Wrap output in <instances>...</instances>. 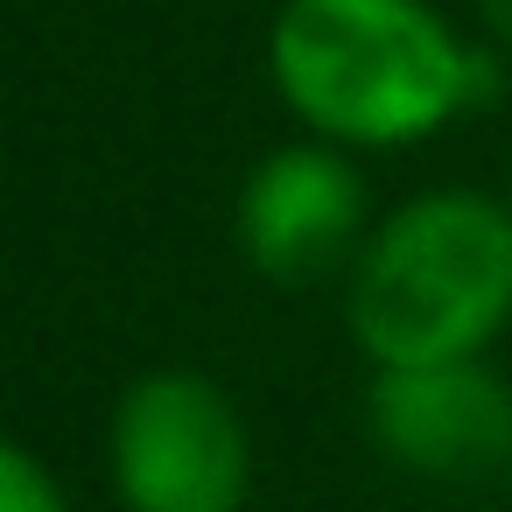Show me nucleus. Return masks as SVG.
<instances>
[{
  "instance_id": "nucleus-1",
  "label": "nucleus",
  "mask_w": 512,
  "mask_h": 512,
  "mask_svg": "<svg viewBox=\"0 0 512 512\" xmlns=\"http://www.w3.org/2000/svg\"><path fill=\"white\" fill-rule=\"evenodd\" d=\"M267 78L337 148H414L498 85L428 0H288L267 29Z\"/></svg>"
},
{
  "instance_id": "nucleus-2",
  "label": "nucleus",
  "mask_w": 512,
  "mask_h": 512,
  "mask_svg": "<svg viewBox=\"0 0 512 512\" xmlns=\"http://www.w3.org/2000/svg\"><path fill=\"white\" fill-rule=\"evenodd\" d=\"M512 323V211L477 190L407 197L351 260V337L379 365L477 358Z\"/></svg>"
},
{
  "instance_id": "nucleus-3",
  "label": "nucleus",
  "mask_w": 512,
  "mask_h": 512,
  "mask_svg": "<svg viewBox=\"0 0 512 512\" xmlns=\"http://www.w3.org/2000/svg\"><path fill=\"white\" fill-rule=\"evenodd\" d=\"M113 491L127 512H246L253 435L204 372H141L113 407Z\"/></svg>"
},
{
  "instance_id": "nucleus-4",
  "label": "nucleus",
  "mask_w": 512,
  "mask_h": 512,
  "mask_svg": "<svg viewBox=\"0 0 512 512\" xmlns=\"http://www.w3.org/2000/svg\"><path fill=\"white\" fill-rule=\"evenodd\" d=\"M239 253L274 288H316L365 253V183L337 141H295L246 169L239 183Z\"/></svg>"
},
{
  "instance_id": "nucleus-5",
  "label": "nucleus",
  "mask_w": 512,
  "mask_h": 512,
  "mask_svg": "<svg viewBox=\"0 0 512 512\" xmlns=\"http://www.w3.org/2000/svg\"><path fill=\"white\" fill-rule=\"evenodd\" d=\"M372 442L414 477H491L512 463V386L484 358L379 365L365 393Z\"/></svg>"
},
{
  "instance_id": "nucleus-6",
  "label": "nucleus",
  "mask_w": 512,
  "mask_h": 512,
  "mask_svg": "<svg viewBox=\"0 0 512 512\" xmlns=\"http://www.w3.org/2000/svg\"><path fill=\"white\" fill-rule=\"evenodd\" d=\"M0 512H71L57 470L15 435H0Z\"/></svg>"
},
{
  "instance_id": "nucleus-7",
  "label": "nucleus",
  "mask_w": 512,
  "mask_h": 512,
  "mask_svg": "<svg viewBox=\"0 0 512 512\" xmlns=\"http://www.w3.org/2000/svg\"><path fill=\"white\" fill-rule=\"evenodd\" d=\"M477 15H484V22H491V36L512 50V0H477Z\"/></svg>"
},
{
  "instance_id": "nucleus-8",
  "label": "nucleus",
  "mask_w": 512,
  "mask_h": 512,
  "mask_svg": "<svg viewBox=\"0 0 512 512\" xmlns=\"http://www.w3.org/2000/svg\"><path fill=\"white\" fill-rule=\"evenodd\" d=\"M505 211H512V190H505Z\"/></svg>"
}]
</instances>
